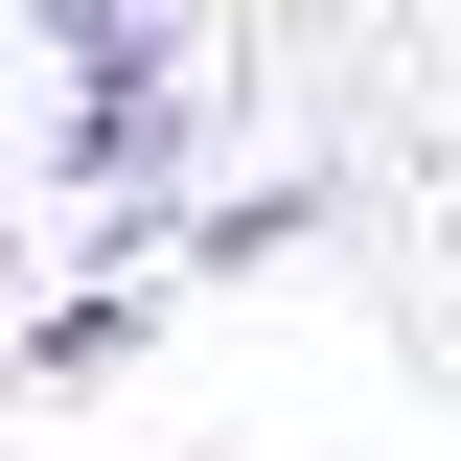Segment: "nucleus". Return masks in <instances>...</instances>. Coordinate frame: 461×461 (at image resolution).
<instances>
[{
	"instance_id": "nucleus-1",
	"label": "nucleus",
	"mask_w": 461,
	"mask_h": 461,
	"mask_svg": "<svg viewBox=\"0 0 461 461\" xmlns=\"http://www.w3.org/2000/svg\"><path fill=\"white\" fill-rule=\"evenodd\" d=\"M185 139H208L185 47H162V69H69V115H47V162L93 185V208H162V185H185Z\"/></svg>"
},
{
	"instance_id": "nucleus-2",
	"label": "nucleus",
	"mask_w": 461,
	"mask_h": 461,
	"mask_svg": "<svg viewBox=\"0 0 461 461\" xmlns=\"http://www.w3.org/2000/svg\"><path fill=\"white\" fill-rule=\"evenodd\" d=\"M300 230H323V185H208V208H185V277H254V254H300Z\"/></svg>"
},
{
	"instance_id": "nucleus-3",
	"label": "nucleus",
	"mask_w": 461,
	"mask_h": 461,
	"mask_svg": "<svg viewBox=\"0 0 461 461\" xmlns=\"http://www.w3.org/2000/svg\"><path fill=\"white\" fill-rule=\"evenodd\" d=\"M139 323H162V277H139V254H115L93 300H47V323H23V369H115V346H139Z\"/></svg>"
},
{
	"instance_id": "nucleus-4",
	"label": "nucleus",
	"mask_w": 461,
	"mask_h": 461,
	"mask_svg": "<svg viewBox=\"0 0 461 461\" xmlns=\"http://www.w3.org/2000/svg\"><path fill=\"white\" fill-rule=\"evenodd\" d=\"M23 23H47L69 69H162V0H23Z\"/></svg>"
}]
</instances>
